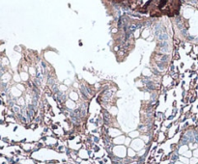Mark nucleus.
<instances>
[{
	"label": "nucleus",
	"instance_id": "f257e3e1",
	"mask_svg": "<svg viewBox=\"0 0 198 164\" xmlns=\"http://www.w3.org/2000/svg\"><path fill=\"white\" fill-rule=\"evenodd\" d=\"M147 5L146 6H142L140 5L139 7H144L142 9H139L140 12L142 13H153V15L156 13H161V14H166L168 16H173L176 15L179 12V2L177 1H147L145 2Z\"/></svg>",
	"mask_w": 198,
	"mask_h": 164
}]
</instances>
